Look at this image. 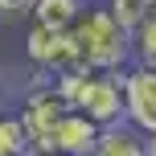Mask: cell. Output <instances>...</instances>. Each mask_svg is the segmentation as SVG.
I'll use <instances>...</instances> for the list:
<instances>
[{"mask_svg": "<svg viewBox=\"0 0 156 156\" xmlns=\"http://www.w3.org/2000/svg\"><path fill=\"white\" fill-rule=\"evenodd\" d=\"M148 148H152V156H156V136H148Z\"/></svg>", "mask_w": 156, "mask_h": 156, "instance_id": "obj_14", "label": "cell"}, {"mask_svg": "<svg viewBox=\"0 0 156 156\" xmlns=\"http://www.w3.org/2000/svg\"><path fill=\"white\" fill-rule=\"evenodd\" d=\"M111 8L119 12V21H123V25H132V29H136V25L144 21V12H148V0H111Z\"/></svg>", "mask_w": 156, "mask_h": 156, "instance_id": "obj_11", "label": "cell"}, {"mask_svg": "<svg viewBox=\"0 0 156 156\" xmlns=\"http://www.w3.org/2000/svg\"><path fill=\"white\" fill-rule=\"evenodd\" d=\"M78 12H82L78 0H33L29 8L33 25H45V29H74Z\"/></svg>", "mask_w": 156, "mask_h": 156, "instance_id": "obj_8", "label": "cell"}, {"mask_svg": "<svg viewBox=\"0 0 156 156\" xmlns=\"http://www.w3.org/2000/svg\"><path fill=\"white\" fill-rule=\"evenodd\" d=\"M25 54H29V62L37 66L41 74H54V78L74 74V70H86L70 29H45V25H29Z\"/></svg>", "mask_w": 156, "mask_h": 156, "instance_id": "obj_4", "label": "cell"}, {"mask_svg": "<svg viewBox=\"0 0 156 156\" xmlns=\"http://www.w3.org/2000/svg\"><path fill=\"white\" fill-rule=\"evenodd\" d=\"M123 99H127V123L144 136H156V66H140L123 74Z\"/></svg>", "mask_w": 156, "mask_h": 156, "instance_id": "obj_5", "label": "cell"}, {"mask_svg": "<svg viewBox=\"0 0 156 156\" xmlns=\"http://www.w3.org/2000/svg\"><path fill=\"white\" fill-rule=\"evenodd\" d=\"M66 111H70V99H66V90L58 86V78L54 82H37L25 94L21 119H25V127H29V152L33 156H58L54 127L66 119Z\"/></svg>", "mask_w": 156, "mask_h": 156, "instance_id": "obj_3", "label": "cell"}, {"mask_svg": "<svg viewBox=\"0 0 156 156\" xmlns=\"http://www.w3.org/2000/svg\"><path fill=\"white\" fill-rule=\"evenodd\" d=\"M58 86L66 90L74 111H86L94 123L111 127L127 119V99H123V74L115 70H74L62 74Z\"/></svg>", "mask_w": 156, "mask_h": 156, "instance_id": "obj_2", "label": "cell"}, {"mask_svg": "<svg viewBox=\"0 0 156 156\" xmlns=\"http://www.w3.org/2000/svg\"><path fill=\"white\" fill-rule=\"evenodd\" d=\"M132 45H136V62L140 66H156V16H144L132 29Z\"/></svg>", "mask_w": 156, "mask_h": 156, "instance_id": "obj_10", "label": "cell"}, {"mask_svg": "<svg viewBox=\"0 0 156 156\" xmlns=\"http://www.w3.org/2000/svg\"><path fill=\"white\" fill-rule=\"evenodd\" d=\"M33 8V0H0V12L4 16H21V12H29Z\"/></svg>", "mask_w": 156, "mask_h": 156, "instance_id": "obj_12", "label": "cell"}, {"mask_svg": "<svg viewBox=\"0 0 156 156\" xmlns=\"http://www.w3.org/2000/svg\"><path fill=\"white\" fill-rule=\"evenodd\" d=\"M29 156H33V152H29Z\"/></svg>", "mask_w": 156, "mask_h": 156, "instance_id": "obj_15", "label": "cell"}, {"mask_svg": "<svg viewBox=\"0 0 156 156\" xmlns=\"http://www.w3.org/2000/svg\"><path fill=\"white\" fill-rule=\"evenodd\" d=\"M0 156H29V127L21 115H0Z\"/></svg>", "mask_w": 156, "mask_h": 156, "instance_id": "obj_9", "label": "cell"}, {"mask_svg": "<svg viewBox=\"0 0 156 156\" xmlns=\"http://www.w3.org/2000/svg\"><path fill=\"white\" fill-rule=\"evenodd\" d=\"M144 16H156V0H148V12H144Z\"/></svg>", "mask_w": 156, "mask_h": 156, "instance_id": "obj_13", "label": "cell"}, {"mask_svg": "<svg viewBox=\"0 0 156 156\" xmlns=\"http://www.w3.org/2000/svg\"><path fill=\"white\" fill-rule=\"evenodd\" d=\"M99 136H103V123H94L86 111L70 107L66 119L54 127V148H58V156H90Z\"/></svg>", "mask_w": 156, "mask_h": 156, "instance_id": "obj_6", "label": "cell"}, {"mask_svg": "<svg viewBox=\"0 0 156 156\" xmlns=\"http://www.w3.org/2000/svg\"><path fill=\"white\" fill-rule=\"evenodd\" d=\"M90 156H152V148H148V136L140 127L111 123V127H103V136H99Z\"/></svg>", "mask_w": 156, "mask_h": 156, "instance_id": "obj_7", "label": "cell"}, {"mask_svg": "<svg viewBox=\"0 0 156 156\" xmlns=\"http://www.w3.org/2000/svg\"><path fill=\"white\" fill-rule=\"evenodd\" d=\"M70 33H74V45H78V54H82L86 70H123V66L136 58L132 25L119 21V12L111 4L82 8Z\"/></svg>", "mask_w": 156, "mask_h": 156, "instance_id": "obj_1", "label": "cell"}]
</instances>
